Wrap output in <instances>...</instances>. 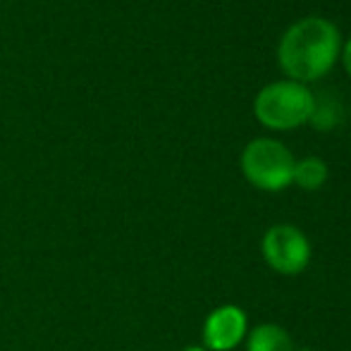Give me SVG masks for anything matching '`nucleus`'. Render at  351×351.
Instances as JSON below:
<instances>
[{
	"mask_svg": "<svg viewBox=\"0 0 351 351\" xmlns=\"http://www.w3.org/2000/svg\"><path fill=\"white\" fill-rule=\"evenodd\" d=\"M254 112L270 130H291L315 115V98L299 82H275L256 96Z\"/></svg>",
	"mask_w": 351,
	"mask_h": 351,
	"instance_id": "f03ea898",
	"label": "nucleus"
},
{
	"mask_svg": "<svg viewBox=\"0 0 351 351\" xmlns=\"http://www.w3.org/2000/svg\"><path fill=\"white\" fill-rule=\"evenodd\" d=\"M325 180H328V165L320 158H304L294 165V182L301 189L313 191L323 186Z\"/></svg>",
	"mask_w": 351,
	"mask_h": 351,
	"instance_id": "0eeeda50",
	"label": "nucleus"
},
{
	"mask_svg": "<svg viewBox=\"0 0 351 351\" xmlns=\"http://www.w3.org/2000/svg\"><path fill=\"white\" fill-rule=\"evenodd\" d=\"M344 67H347V72L351 74V38L347 41V46H344Z\"/></svg>",
	"mask_w": 351,
	"mask_h": 351,
	"instance_id": "6e6552de",
	"label": "nucleus"
},
{
	"mask_svg": "<svg viewBox=\"0 0 351 351\" xmlns=\"http://www.w3.org/2000/svg\"><path fill=\"white\" fill-rule=\"evenodd\" d=\"M246 332V315L237 306L215 308L206 320L204 339L206 347L215 351H230L241 342Z\"/></svg>",
	"mask_w": 351,
	"mask_h": 351,
	"instance_id": "39448f33",
	"label": "nucleus"
},
{
	"mask_svg": "<svg viewBox=\"0 0 351 351\" xmlns=\"http://www.w3.org/2000/svg\"><path fill=\"white\" fill-rule=\"evenodd\" d=\"M304 351H311V349H304Z\"/></svg>",
	"mask_w": 351,
	"mask_h": 351,
	"instance_id": "9d476101",
	"label": "nucleus"
},
{
	"mask_svg": "<svg viewBox=\"0 0 351 351\" xmlns=\"http://www.w3.org/2000/svg\"><path fill=\"white\" fill-rule=\"evenodd\" d=\"M294 158L273 139H256L241 153V170L254 186L265 191H280L294 182Z\"/></svg>",
	"mask_w": 351,
	"mask_h": 351,
	"instance_id": "7ed1b4c3",
	"label": "nucleus"
},
{
	"mask_svg": "<svg viewBox=\"0 0 351 351\" xmlns=\"http://www.w3.org/2000/svg\"><path fill=\"white\" fill-rule=\"evenodd\" d=\"M184 351H206V349H199V347H189V349H184Z\"/></svg>",
	"mask_w": 351,
	"mask_h": 351,
	"instance_id": "1a4fd4ad",
	"label": "nucleus"
},
{
	"mask_svg": "<svg viewBox=\"0 0 351 351\" xmlns=\"http://www.w3.org/2000/svg\"><path fill=\"white\" fill-rule=\"evenodd\" d=\"M249 351H294V344L278 325H261L251 332Z\"/></svg>",
	"mask_w": 351,
	"mask_h": 351,
	"instance_id": "423d86ee",
	"label": "nucleus"
},
{
	"mask_svg": "<svg viewBox=\"0 0 351 351\" xmlns=\"http://www.w3.org/2000/svg\"><path fill=\"white\" fill-rule=\"evenodd\" d=\"M339 32L323 17H306L291 24L280 41V65L294 82H313L335 65Z\"/></svg>",
	"mask_w": 351,
	"mask_h": 351,
	"instance_id": "f257e3e1",
	"label": "nucleus"
},
{
	"mask_svg": "<svg viewBox=\"0 0 351 351\" xmlns=\"http://www.w3.org/2000/svg\"><path fill=\"white\" fill-rule=\"evenodd\" d=\"M263 256L273 270L296 275L308 265L311 246L301 230L291 225H275L263 237Z\"/></svg>",
	"mask_w": 351,
	"mask_h": 351,
	"instance_id": "20e7f679",
	"label": "nucleus"
}]
</instances>
